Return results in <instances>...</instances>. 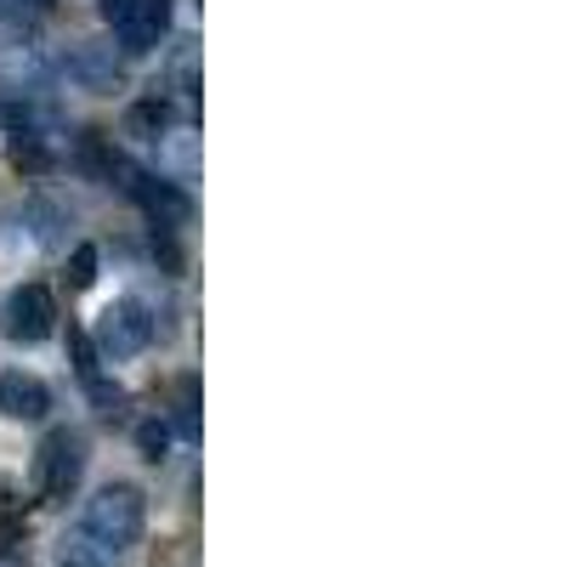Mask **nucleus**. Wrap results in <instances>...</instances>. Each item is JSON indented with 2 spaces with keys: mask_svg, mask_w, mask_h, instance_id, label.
Returning a JSON list of instances; mask_svg holds the SVG:
<instances>
[{
  "mask_svg": "<svg viewBox=\"0 0 567 567\" xmlns=\"http://www.w3.org/2000/svg\"><path fill=\"white\" fill-rule=\"evenodd\" d=\"M142 523H148V505H142V488L131 483H109L85 499V516H80V534L97 539L109 556H125L136 539H142Z\"/></svg>",
  "mask_w": 567,
  "mask_h": 567,
  "instance_id": "f257e3e1",
  "label": "nucleus"
},
{
  "mask_svg": "<svg viewBox=\"0 0 567 567\" xmlns=\"http://www.w3.org/2000/svg\"><path fill=\"white\" fill-rule=\"evenodd\" d=\"M154 341V312L142 307V301H109L103 307V318H97V341H91V352L97 358H109V363H125V358H136L142 347Z\"/></svg>",
  "mask_w": 567,
  "mask_h": 567,
  "instance_id": "f03ea898",
  "label": "nucleus"
},
{
  "mask_svg": "<svg viewBox=\"0 0 567 567\" xmlns=\"http://www.w3.org/2000/svg\"><path fill=\"white\" fill-rule=\"evenodd\" d=\"M103 12L114 23V45H120L125 58L154 52L159 34H165V18H171L165 0H103Z\"/></svg>",
  "mask_w": 567,
  "mask_h": 567,
  "instance_id": "7ed1b4c3",
  "label": "nucleus"
},
{
  "mask_svg": "<svg viewBox=\"0 0 567 567\" xmlns=\"http://www.w3.org/2000/svg\"><path fill=\"white\" fill-rule=\"evenodd\" d=\"M80 471H85V437H80V432H52V437L40 443L34 477H40V494H45V499L74 494Z\"/></svg>",
  "mask_w": 567,
  "mask_h": 567,
  "instance_id": "20e7f679",
  "label": "nucleus"
},
{
  "mask_svg": "<svg viewBox=\"0 0 567 567\" xmlns=\"http://www.w3.org/2000/svg\"><path fill=\"white\" fill-rule=\"evenodd\" d=\"M52 323H58V301L45 284H18L12 301H7V329H12V341H45L52 336Z\"/></svg>",
  "mask_w": 567,
  "mask_h": 567,
  "instance_id": "39448f33",
  "label": "nucleus"
},
{
  "mask_svg": "<svg viewBox=\"0 0 567 567\" xmlns=\"http://www.w3.org/2000/svg\"><path fill=\"white\" fill-rule=\"evenodd\" d=\"M45 409H52L45 381H34V374H23V369H0V414H12V420H45Z\"/></svg>",
  "mask_w": 567,
  "mask_h": 567,
  "instance_id": "423d86ee",
  "label": "nucleus"
},
{
  "mask_svg": "<svg viewBox=\"0 0 567 567\" xmlns=\"http://www.w3.org/2000/svg\"><path fill=\"white\" fill-rule=\"evenodd\" d=\"M69 80H74L80 91H114V80H120V58H114V45H103V40L74 45V58H69Z\"/></svg>",
  "mask_w": 567,
  "mask_h": 567,
  "instance_id": "0eeeda50",
  "label": "nucleus"
},
{
  "mask_svg": "<svg viewBox=\"0 0 567 567\" xmlns=\"http://www.w3.org/2000/svg\"><path fill=\"white\" fill-rule=\"evenodd\" d=\"M131 194H136V205L148 210L159 227H182V221H187V210H194V205H187V199L176 194V187H171V182H154V176H136V182H131Z\"/></svg>",
  "mask_w": 567,
  "mask_h": 567,
  "instance_id": "6e6552de",
  "label": "nucleus"
},
{
  "mask_svg": "<svg viewBox=\"0 0 567 567\" xmlns=\"http://www.w3.org/2000/svg\"><path fill=\"white\" fill-rule=\"evenodd\" d=\"M58 567H114V556L97 545V539H85L80 528L63 539V556H58Z\"/></svg>",
  "mask_w": 567,
  "mask_h": 567,
  "instance_id": "1a4fd4ad",
  "label": "nucleus"
},
{
  "mask_svg": "<svg viewBox=\"0 0 567 567\" xmlns=\"http://www.w3.org/2000/svg\"><path fill=\"white\" fill-rule=\"evenodd\" d=\"M125 125H131L136 136H159V131L171 125V103H159V97H148V103H136Z\"/></svg>",
  "mask_w": 567,
  "mask_h": 567,
  "instance_id": "9d476101",
  "label": "nucleus"
},
{
  "mask_svg": "<svg viewBox=\"0 0 567 567\" xmlns=\"http://www.w3.org/2000/svg\"><path fill=\"white\" fill-rule=\"evenodd\" d=\"M136 449H142V460H165V449H171V425L142 420V425H136Z\"/></svg>",
  "mask_w": 567,
  "mask_h": 567,
  "instance_id": "9b49d317",
  "label": "nucleus"
},
{
  "mask_svg": "<svg viewBox=\"0 0 567 567\" xmlns=\"http://www.w3.org/2000/svg\"><path fill=\"white\" fill-rule=\"evenodd\" d=\"M69 284H74V290H91V284H97V250H91V245H80L69 256Z\"/></svg>",
  "mask_w": 567,
  "mask_h": 567,
  "instance_id": "f8f14e48",
  "label": "nucleus"
},
{
  "mask_svg": "<svg viewBox=\"0 0 567 567\" xmlns=\"http://www.w3.org/2000/svg\"><path fill=\"white\" fill-rule=\"evenodd\" d=\"M23 221H34V239H40V245H58V221H63V216H58L52 205L34 199V205L23 210Z\"/></svg>",
  "mask_w": 567,
  "mask_h": 567,
  "instance_id": "ddd939ff",
  "label": "nucleus"
},
{
  "mask_svg": "<svg viewBox=\"0 0 567 567\" xmlns=\"http://www.w3.org/2000/svg\"><path fill=\"white\" fill-rule=\"evenodd\" d=\"M176 398H182V432L199 437V381H194V374H187V381L176 386Z\"/></svg>",
  "mask_w": 567,
  "mask_h": 567,
  "instance_id": "4468645a",
  "label": "nucleus"
},
{
  "mask_svg": "<svg viewBox=\"0 0 567 567\" xmlns=\"http://www.w3.org/2000/svg\"><path fill=\"white\" fill-rule=\"evenodd\" d=\"M34 7H40V0H34Z\"/></svg>",
  "mask_w": 567,
  "mask_h": 567,
  "instance_id": "2eb2a0df",
  "label": "nucleus"
}]
</instances>
